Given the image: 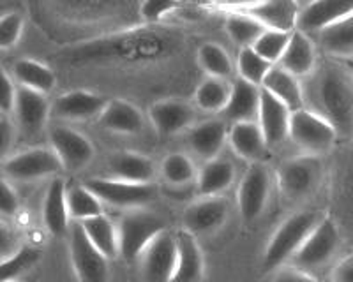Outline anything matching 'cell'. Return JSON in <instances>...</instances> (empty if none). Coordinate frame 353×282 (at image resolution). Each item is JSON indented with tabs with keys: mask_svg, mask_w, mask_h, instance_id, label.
I'll return each mask as SVG.
<instances>
[{
	"mask_svg": "<svg viewBox=\"0 0 353 282\" xmlns=\"http://www.w3.org/2000/svg\"><path fill=\"white\" fill-rule=\"evenodd\" d=\"M179 45L175 34L159 28H137L112 34L78 46L69 53V61L87 62H150L170 55Z\"/></svg>",
	"mask_w": 353,
	"mask_h": 282,
	"instance_id": "obj_1",
	"label": "cell"
},
{
	"mask_svg": "<svg viewBox=\"0 0 353 282\" xmlns=\"http://www.w3.org/2000/svg\"><path fill=\"white\" fill-rule=\"evenodd\" d=\"M309 105L313 113L329 122L337 138L353 136V74L348 67L325 64L311 74Z\"/></svg>",
	"mask_w": 353,
	"mask_h": 282,
	"instance_id": "obj_2",
	"label": "cell"
},
{
	"mask_svg": "<svg viewBox=\"0 0 353 282\" xmlns=\"http://www.w3.org/2000/svg\"><path fill=\"white\" fill-rule=\"evenodd\" d=\"M320 210H302L297 214L290 215L281 222V226L274 231L269 243L263 252L265 272H276L277 268L288 265L293 254L301 249L302 243L309 233L316 228L318 222L323 217Z\"/></svg>",
	"mask_w": 353,
	"mask_h": 282,
	"instance_id": "obj_3",
	"label": "cell"
},
{
	"mask_svg": "<svg viewBox=\"0 0 353 282\" xmlns=\"http://www.w3.org/2000/svg\"><path fill=\"white\" fill-rule=\"evenodd\" d=\"M121 256L128 263L140 261L143 250L157 235L166 231V221L156 212L131 210L117 224Z\"/></svg>",
	"mask_w": 353,
	"mask_h": 282,
	"instance_id": "obj_4",
	"label": "cell"
},
{
	"mask_svg": "<svg viewBox=\"0 0 353 282\" xmlns=\"http://www.w3.org/2000/svg\"><path fill=\"white\" fill-rule=\"evenodd\" d=\"M341 247V233L337 228L336 221L330 215H323L318 222L301 249L293 254L288 265L295 266L299 270L313 274L314 270H320L329 265Z\"/></svg>",
	"mask_w": 353,
	"mask_h": 282,
	"instance_id": "obj_5",
	"label": "cell"
},
{
	"mask_svg": "<svg viewBox=\"0 0 353 282\" xmlns=\"http://www.w3.org/2000/svg\"><path fill=\"white\" fill-rule=\"evenodd\" d=\"M288 138L304 152V155H316L329 152L337 140V134L327 120L304 108L293 111L290 117Z\"/></svg>",
	"mask_w": 353,
	"mask_h": 282,
	"instance_id": "obj_6",
	"label": "cell"
},
{
	"mask_svg": "<svg viewBox=\"0 0 353 282\" xmlns=\"http://www.w3.org/2000/svg\"><path fill=\"white\" fill-rule=\"evenodd\" d=\"M323 180V162L316 155H299L277 169V186L290 199L313 194Z\"/></svg>",
	"mask_w": 353,
	"mask_h": 282,
	"instance_id": "obj_7",
	"label": "cell"
},
{
	"mask_svg": "<svg viewBox=\"0 0 353 282\" xmlns=\"http://www.w3.org/2000/svg\"><path fill=\"white\" fill-rule=\"evenodd\" d=\"M85 186L92 191L101 203L115 208L140 210L156 199V187L152 184H129L113 178H90Z\"/></svg>",
	"mask_w": 353,
	"mask_h": 282,
	"instance_id": "obj_8",
	"label": "cell"
},
{
	"mask_svg": "<svg viewBox=\"0 0 353 282\" xmlns=\"http://www.w3.org/2000/svg\"><path fill=\"white\" fill-rule=\"evenodd\" d=\"M69 252L78 282H108V259L90 243L80 222L69 226Z\"/></svg>",
	"mask_w": 353,
	"mask_h": 282,
	"instance_id": "obj_9",
	"label": "cell"
},
{
	"mask_svg": "<svg viewBox=\"0 0 353 282\" xmlns=\"http://www.w3.org/2000/svg\"><path fill=\"white\" fill-rule=\"evenodd\" d=\"M270 196V175L269 169L261 162L249 166L242 177L237 191V205L241 217L245 224L254 222L263 214Z\"/></svg>",
	"mask_w": 353,
	"mask_h": 282,
	"instance_id": "obj_10",
	"label": "cell"
},
{
	"mask_svg": "<svg viewBox=\"0 0 353 282\" xmlns=\"http://www.w3.org/2000/svg\"><path fill=\"white\" fill-rule=\"evenodd\" d=\"M2 169L9 180L32 182L55 177L62 171V164L52 149H30L9 158Z\"/></svg>",
	"mask_w": 353,
	"mask_h": 282,
	"instance_id": "obj_11",
	"label": "cell"
},
{
	"mask_svg": "<svg viewBox=\"0 0 353 282\" xmlns=\"http://www.w3.org/2000/svg\"><path fill=\"white\" fill-rule=\"evenodd\" d=\"M50 141H52L53 153L61 161L62 169L65 171H80V169L87 168L96 155V150H94L90 140L65 125L52 127Z\"/></svg>",
	"mask_w": 353,
	"mask_h": 282,
	"instance_id": "obj_12",
	"label": "cell"
},
{
	"mask_svg": "<svg viewBox=\"0 0 353 282\" xmlns=\"http://www.w3.org/2000/svg\"><path fill=\"white\" fill-rule=\"evenodd\" d=\"M235 11L249 14L258 21L265 30L292 34L297 30L301 4L293 0H270V2H249V4L232 6Z\"/></svg>",
	"mask_w": 353,
	"mask_h": 282,
	"instance_id": "obj_13",
	"label": "cell"
},
{
	"mask_svg": "<svg viewBox=\"0 0 353 282\" xmlns=\"http://www.w3.org/2000/svg\"><path fill=\"white\" fill-rule=\"evenodd\" d=\"M230 205L225 197H200L184 210V231L193 237H207L226 224Z\"/></svg>",
	"mask_w": 353,
	"mask_h": 282,
	"instance_id": "obj_14",
	"label": "cell"
},
{
	"mask_svg": "<svg viewBox=\"0 0 353 282\" xmlns=\"http://www.w3.org/2000/svg\"><path fill=\"white\" fill-rule=\"evenodd\" d=\"M176 238L170 231L157 235L140 258L141 274L147 282H170L175 272Z\"/></svg>",
	"mask_w": 353,
	"mask_h": 282,
	"instance_id": "obj_15",
	"label": "cell"
},
{
	"mask_svg": "<svg viewBox=\"0 0 353 282\" xmlns=\"http://www.w3.org/2000/svg\"><path fill=\"white\" fill-rule=\"evenodd\" d=\"M353 12V2L348 0H320L301 6L297 30L304 34H320Z\"/></svg>",
	"mask_w": 353,
	"mask_h": 282,
	"instance_id": "obj_16",
	"label": "cell"
},
{
	"mask_svg": "<svg viewBox=\"0 0 353 282\" xmlns=\"http://www.w3.org/2000/svg\"><path fill=\"white\" fill-rule=\"evenodd\" d=\"M108 97L88 90H71L62 94L53 105V113L62 120L83 122L99 118L103 109L108 105Z\"/></svg>",
	"mask_w": 353,
	"mask_h": 282,
	"instance_id": "obj_17",
	"label": "cell"
},
{
	"mask_svg": "<svg viewBox=\"0 0 353 282\" xmlns=\"http://www.w3.org/2000/svg\"><path fill=\"white\" fill-rule=\"evenodd\" d=\"M149 117L161 136H173L194 124V108L179 99H161L149 108Z\"/></svg>",
	"mask_w": 353,
	"mask_h": 282,
	"instance_id": "obj_18",
	"label": "cell"
},
{
	"mask_svg": "<svg viewBox=\"0 0 353 282\" xmlns=\"http://www.w3.org/2000/svg\"><path fill=\"white\" fill-rule=\"evenodd\" d=\"M276 65L285 69L286 73H290L297 80L311 76L316 71V46H314L313 39L307 34L293 30L290 34V41L281 61Z\"/></svg>",
	"mask_w": 353,
	"mask_h": 282,
	"instance_id": "obj_19",
	"label": "cell"
},
{
	"mask_svg": "<svg viewBox=\"0 0 353 282\" xmlns=\"http://www.w3.org/2000/svg\"><path fill=\"white\" fill-rule=\"evenodd\" d=\"M176 238L175 272L170 282H201L205 277V258L196 237L179 231Z\"/></svg>",
	"mask_w": 353,
	"mask_h": 282,
	"instance_id": "obj_20",
	"label": "cell"
},
{
	"mask_svg": "<svg viewBox=\"0 0 353 282\" xmlns=\"http://www.w3.org/2000/svg\"><path fill=\"white\" fill-rule=\"evenodd\" d=\"M290 117H292V111L283 102L277 101L269 92L261 90L256 124L260 125L267 147L277 145L288 138Z\"/></svg>",
	"mask_w": 353,
	"mask_h": 282,
	"instance_id": "obj_21",
	"label": "cell"
},
{
	"mask_svg": "<svg viewBox=\"0 0 353 282\" xmlns=\"http://www.w3.org/2000/svg\"><path fill=\"white\" fill-rule=\"evenodd\" d=\"M17 120L25 134L41 133L50 117V102L44 94L34 92V90L18 87L14 108H12Z\"/></svg>",
	"mask_w": 353,
	"mask_h": 282,
	"instance_id": "obj_22",
	"label": "cell"
},
{
	"mask_svg": "<svg viewBox=\"0 0 353 282\" xmlns=\"http://www.w3.org/2000/svg\"><path fill=\"white\" fill-rule=\"evenodd\" d=\"M97 122L101 127L117 134H140L145 127L141 109L121 97L110 99Z\"/></svg>",
	"mask_w": 353,
	"mask_h": 282,
	"instance_id": "obj_23",
	"label": "cell"
},
{
	"mask_svg": "<svg viewBox=\"0 0 353 282\" xmlns=\"http://www.w3.org/2000/svg\"><path fill=\"white\" fill-rule=\"evenodd\" d=\"M260 89L276 97L277 101L283 102L292 113L305 108L304 87L301 85V80L286 73L279 65L270 67Z\"/></svg>",
	"mask_w": 353,
	"mask_h": 282,
	"instance_id": "obj_24",
	"label": "cell"
},
{
	"mask_svg": "<svg viewBox=\"0 0 353 282\" xmlns=\"http://www.w3.org/2000/svg\"><path fill=\"white\" fill-rule=\"evenodd\" d=\"M108 169L113 180L129 184H152L156 166L149 158L137 152H117L108 159Z\"/></svg>",
	"mask_w": 353,
	"mask_h": 282,
	"instance_id": "obj_25",
	"label": "cell"
},
{
	"mask_svg": "<svg viewBox=\"0 0 353 282\" xmlns=\"http://www.w3.org/2000/svg\"><path fill=\"white\" fill-rule=\"evenodd\" d=\"M228 140V131L223 120H207L189 131V149L205 162L219 158L221 150Z\"/></svg>",
	"mask_w": 353,
	"mask_h": 282,
	"instance_id": "obj_26",
	"label": "cell"
},
{
	"mask_svg": "<svg viewBox=\"0 0 353 282\" xmlns=\"http://www.w3.org/2000/svg\"><path fill=\"white\" fill-rule=\"evenodd\" d=\"M44 228L55 238H64L69 233V214L65 205V184L62 178H53L43 203Z\"/></svg>",
	"mask_w": 353,
	"mask_h": 282,
	"instance_id": "obj_27",
	"label": "cell"
},
{
	"mask_svg": "<svg viewBox=\"0 0 353 282\" xmlns=\"http://www.w3.org/2000/svg\"><path fill=\"white\" fill-rule=\"evenodd\" d=\"M260 87L248 83L239 78L232 85L228 105L223 109L226 120L239 124V122H256L258 108H260Z\"/></svg>",
	"mask_w": 353,
	"mask_h": 282,
	"instance_id": "obj_28",
	"label": "cell"
},
{
	"mask_svg": "<svg viewBox=\"0 0 353 282\" xmlns=\"http://www.w3.org/2000/svg\"><path fill=\"white\" fill-rule=\"evenodd\" d=\"M228 141L233 152L251 164L260 161L267 152V141L256 122H239L233 124L228 133Z\"/></svg>",
	"mask_w": 353,
	"mask_h": 282,
	"instance_id": "obj_29",
	"label": "cell"
},
{
	"mask_svg": "<svg viewBox=\"0 0 353 282\" xmlns=\"http://www.w3.org/2000/svg\"><path fill=\"white\" fill-rule=\"evenodd\" d=\"M235 180V168L226 159L207 161L196 175V189L201 197H219Z\"/></svg>",
	"mask_w": 353,
	"mask_h": 282,
	"instance_id": "obj_30",
	"label": "cell"
},
{
	"mask_svg": "<svg viewBox=\"0 0 353 282\" xmlns=\"http://www.w3.org/2000/svg\"><path fill=\"white\" fill-rule=\"evenodd\" d=\"M85 237L90 240L94 247L99 250L106 259H115L121 256V246H119V231L113 224L112 219L106 217L105 214L97 217L87 219L80 222Z\"/></svg>",
	"mask_w": 353,
	"mask_h": 282,
	"instance_id": "obj_31",
	"label": "cell"
},
{
	"mask_svg": "<svg viewBox=\"0 0 353 282\" xmlns=\"http://www.w3.org/2000/svg\"><path fill=\"white\" fill-rule=\"evenodd\" d=\"M318 43L332 58L353 62V12L318 34Z\"/></svg>",
	"mask_w": 353,
	"mask_h": 282,
	"instance_id": "obj_32",
	"label": "cell"
},
{
	"mask_svg": "<svg viewBox=\"0 0 353 282\" xmlns=\"http://www.w3.org/2000/svg\"><path fill=\"white\" fill-rule=\"evenodd\" d=\"M12 73H14L20 87L44 94V96L52 92L55 87L57 80L52 69L34 58H20L14 62Z\"/></svg>",
	"mask_w": 353,
	"mask_h": 282,
	"instance_id": "obj_33",
	"label": "cell"
},
{
	"mask_svg": "<svg viewBox=\"0 0 353 282\" xmlns=\"http://www.w3.org/2000/svg\"><path fill=\"white\" fill-rule=\"evenodd\" d=\"M65 205H68L69 219H74V222H83L105 214L99 197L85 184L65 187Z\"/></svg>",
	"mask_w": 353,
	"mask_h": 282,
	"instance_id": "obj_34",
	"label": "cell"
},
{
	"mask_svg": "<svg viewBox=\"0 0 353 282\" xmlns=\"http://www.w3.org/2000/svg\"><path fill=\"white\" fill-rule=\"evenodd\" d=\"M230 92H232V85L228 81L207 76L198 85L196 92H194V102L201 111H223L225 106L228 105Z\"/></svg>",
	"mask_w": 353,
	"mask_h": 282,
	"instance_id": "obj_35",
	"label": "cell"
},
{
	"mask_svg": "<svg viewBox=\"0 0 353 282\" xmlns=\"http://www.w3.org/2000/svg\"><path fill=\"white\" fill-rule=\"evenodd\" d=\"M226 32H228L230 39L242 50L253 48L258 37L265 32V28L249 14L233 9L226 18Z\"/></svg>",
	"mask_w": 353,
	"mask_h": 282,
	"instance_id": "obj_36",
	"label": "cell"
},
{
	"mask_svg": "<svg viewBox=\"0 0 353 282\" xmlns=\"http://www.w3.org/2000/svg\"><path fill=\"white\" fill-rule=\"evenodd\" d=\"M198 62L209 78L228 80L233 73V62L228 52L216 43H205L198 50Z\"/></svg>",
	"mask_w": 353,
	"mask_h": 282,
	"instance_id": "obj_37",
	"label": "cell"
},
{
	"mask_svg": "<svg viewBox=\"0 0 353 282\" xmlns=\"http://www.w3.org/2000/svg\"><path fill=\"white\" fill-rule=\"evenodd\" d=\"M196 166L193 159L188 158L185 153L173 152L161 164V177L163 180L173 187L189 186L191 182L196 180Z\"/></svg>",
	"mask_w": 353,
	"mask_h": 282,
	"instance_id": "obj_38",
	"label": "cell"
},
{
	"mask_svg": "<svg viewBox=\"0 0 353 282\" xmlns=\"http://www.w3.org/2000/svg\"><path fill=\"white\" fill-rule=\"evenodd\" d=\"M41 259V250L32 246H21L11 258L0 261V282H14L18 277L27 274Z\"/></svg>",
	"mask_w": 353,
	"mask_h": 282,
	"instance_id": "obj_39",
	"label": "cell"
},
{
	"mask_svg": "<svg viewBox=\"0 0 353 282\" xmlns=\"http://www.w3.org/2000/svg\"><path fill=\"white\" fill-rule=\"evenodd\" d=\"M272 65L265 62L253 48H242L237 58V71L239 78L254 87H261L265 76L270 71Z\"/></svg>",
	"mask_w": 353,
	"mask_h": 282,
	"instance_id": "obj_40",
	"label": "cell"
},
{
	"mask_svg": "<svg viewBox=\"0 0 353 282\" xmlns=\"http://www.w3.org/2000/svg\"><path fill=\"white\" fill-rule=\"evenodd\" d=\"M288 41L290 34L277 32V30H265L253 45V50L265 62H269L270 65H276L277 62L281 61Z\"/></svg>",
	"mask_w": 353,
	"mask_h": 282,
	"instance_id": "obj_41",
	"label": "cell"
},
{
	"mask_svg": "<svg viewBox=\"0 0 353 282\" xmlns=\"http://www.w3.org/2000/svg\"><path fill=\"white\" fill-rule=\"evenodd\" d=\"M25 21L20 12H6L0 17V50H11L23 34Z\"/></svg>",
	"mask_w": 353,
	"mask_h": 282,
	"instance_id": "obj_42",
	"label": "cell"
},
{
	"mask_svg": "<svg viewBox=\"0 0 353 282\" xmlns=\"http://www.w3.org/2000/svg\"><path fill=\"white\" fill-rule=\"evenodd\" d=\"M181 8L179 2H170V0H147L140 4V18L149 25L159 23L163 18L172 14L173 11Z\"/></svg>",
	"mask_w": 353,
	"mask_h": 282,
	"instance_id": "obj_43",
	"label": "cell"
},
{
	"mask_svg": "<svg viewBox=\"0 0 353 282\" xmlns=\"http://www.w3.org/2000/svg\"><path fill=\"white\" fill-rule=\"evenodd\" d=\"M18 210H20V197L17 191L4 177H0V215L14 217Z\"/></svg>",
	"mask_w": 353,
	"mask_h": 282,
	"instance_id": "obj_44",
	"label": "cell"
},
{
	"mask_svg": "<svg viewBox=\"0 0 353 282\" xmlns=\"http://www.w3.org/2000/svg\"><path fill=\"white\" fill-rule=\"evenodd\" d=\"M21 249L20 235L9 228V226L0 222V261L6 258H11L12 254H17Z\"/></svg>",
	"mask_w": 353,
	"mask_h": 282,
	"instance_id": "obj_45",
	"label": "cell"
},
{
	"mask_svg": "<svg viewBox=\"0 0 353 282\" xmlns=\"http://www.w3.org/2000/svg\"><path fill=\"white\" fill-rule=\"evenodd\" d=\"M14 99H17V87L9 78V74L0 67V113L2 115L12 111Z\"/></svg>",
	"mask_w": 353,
	"mask_h": 282,
	"instance_id": "obj_46",
	"label": "cell"
},
{
	"mask_svg": "<svg viewBox=\"0 0 353 282\" xmlns=\"http://www.w3.org/2000/svg\"><path fill=\"white\" fill-rule=\"evenodd\" d=\"M272 282H323V281L314 277L313 274L299 270V268H295V266L285 265L281 266V268H277L276 274H274Z\"/></svg>",
	"mask_w": 353,
	"mask_h": 282,
	"instance_id": "obj_47",
	"label": "cell"
},
{
	"mask_svg": "<svg viewBox=\"0 0 353 282\" xmlns=\"http://www.w3.org/2000/svg\"><path fill=\"white\" fill-rule=\"evenodd\" d=\"M14 141V127L6 117L0 118V162L4 161L12 149Z\"/></svg>",
	"mask_w": 353,
	"mask_h": 282,
	"instance_id": "obj_48",
	"label": "cell"
},
{
	"mask_svg": "<svg viewBox=\"0 0 353 282\" xmlns=\"http://www.w3.org/2000/svg\"><path fill=\"white\" fill-rule=\"evenodd\" d=\"M332 282H353V252L336 263L332 270Z\"/></svg>",
	"mask_w": 353,
	"mask_h": 282,
	"instance_id": "obj_49",
	"label": "cell"
},
{
	"mask_svg": "<svg viewBox=\"0 0 353 282\" xmlns=\"http://www.w3.org/2000/svg\"><path fill=\"white\" fill-rule=\"evenodd\" d=\"M345 187H346V194H348V197H352L353 199V169L350 171L348 177H346Z\"/></svg>",
	"mask_w": 353,
	"mask_h": 282,
	"instance_id": "obj_50",
	"label": "cell"
},
{
	"mask_svg": "<svg viewBox=\"0 0 353 282\" xmlns=\"http://www.w3.org/2000/svg\"><path fill=\"white\" fill-rule=\"evenodd\" d=\"M348 69H350V71H352V74H353V62H352V64H350Z\"/></svg>",
	"mask_w": 353,
	"mask_h": 282,
	"instance_id": "obj_51",
	"label": "cell"
},
{
	"mask_svg": "<svg viewBox=\"0 0 353 282\" xmlns=\"http://www.w3.org/2000/svg\"><path fill=\"white\" fill-rule=\"evenodd\" d=\"M2 117H4V115H2V113H0V118H2Z\"/></svg>",
	"mask_w": 353,
	"mask_h": 282,
	"instance_id": "obj_52",
	"label": "cell"
}]
</instances>
